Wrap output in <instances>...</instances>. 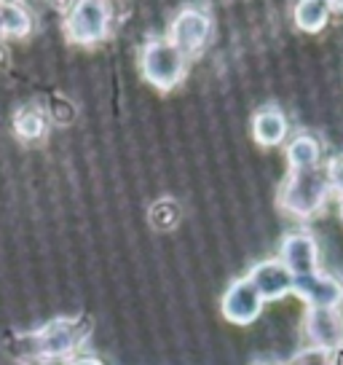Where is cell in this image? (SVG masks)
I'll use <instances>...</instances> for the list:
<instances>
[{
  "label": "cell",
  "instance_id": "52a82bcc",
  "mask_svg": "<svg viewBox=\"0 0 343 365\" xmlns=\"http://www.w3.org/2000/svg\"><path fill=\"white\" fill-rule=\"evenodd\" d=\"M279 261L287 266L292 277H309L317 272L320 263V247L309 231H290L279 245Z\"/></svg>",
  "mask_w": 343,
  "mask_h": 365
},
{
  "label": "cell",
  "instance_id": "7a4b0ae2",
  "mask_svg": "<svg viewBox=\"0 0 343 365\" xmlns=\"http://www.w3.org/2000/svg\"><path fill=\"white\" fill-rule=\"evenodd\" d=\"M139 70H142V78L148 81L153 89L169 94L185 81L188 57L167 38H150L148 43L142 46Z\"/></svg>",
  "mask_w": 343,
  "mask_h": 365
},
{
  "label": "cell",
  "instance_id": "5bb4252c",
  "mask_svg": "<svg viewBox=\"0 0 343 365\" xmlns=\"http://www.w3.org/2000/svg\"><path fill=\"white\" fill-rule=\"evenodd\" d=\"M327 16H330V9L322 0H300L292 11V19L303 33H320L327 24Z\"/></svg>",
  "mask_w": 343,
  "mask_h": 365
},
{
  "label": "cell",
  "instance_id": "3957f363",
  "mask_svg": "<svg viewBox=\"0 0 343 365\" xmlns=\"http://www.w3.org/2000/svg\"><path fill=\"white\" fill-rule=\"evenodd\" d=\"M327 196H330V182L320 167L290 172L285 185L279 188V207L295 217H311L324 207Z\"/></svg>",
  "mask_w": 343,
  "mask_h": 365
},
{
  "label": "cell",
  "instance_id": "9a60e30c",
  "mask_svg": "<svg viewBox=\"0 0 343 365\" xmlns=\"http://www.w3.org/2000/svg\"><path fill=\"white\" fill-rule=\"evenodd\" d=\"M14 132L22 140H41L46 135V115L35 108H24L14 115Z\"/></svg>",
  "mask_w": 343,
  "mask_h": 365
},
{
  "label": "cell",
  "instance_id": "8fae6325",
  "mask_svg": "<svg viewBox=\"0 0 343 365\" xmlns=\"http://www.w3.org/2000/svg\"><path fill=\"white\" fill-rule=\"evenodd\" d=\"M287 115L279 108H263L252 115V137L258 140V145L274 148L287 140Z\"/></svg>",
  "mask_w": 343,
  "mask_h": 365
},
{
  "label": "cell",
  "instance_id": "30bf717a",
  "mask_svg": "<svg viewBox=\"0 0 343 365\" xmlns=\"http://www.w3.org/2000/svg\"><path fill=\"white\" fill-rule=\"evenodd\" d=\"M247 279L255 285L263 301H279V298L290 296L292 285H295V277L287 272V266L279 258H265V261L255 263Z\"/></svg>",
  "mask_w": 343,
  "mask_h": 365
},
{
  "label": "cell",
  "instance_id": "4fadbf2b",
  "mask_svg": "<svg viewBox=\"0 0 343 365\" xmlns=\"http://www.w3.org/2000/svg\"><path fill=\"white\" fill-rule=\"evenodd\" d=\"M320 156H322L320 143H317V137H311V135H297L295 140L287 145V164H290V172L317 170V167H320Z\"/></svg>",
  "mask_w": 343,
  "mask_h": 365
},
{
  "label": "cell",
  "instance_id": "5b68a950",
  "mask_svg": "<svg viewBox=\"0 0 343 365\" xmlns=\"http://www.w3.org/2000/svg\"><path fill=\"white\" fill-rule=\"evenodd\" d=\"M212 30H215V19L206 9H183L174 14L167 41L177 46L185 57H194L209 43Z\"/></svg>",
  "mask_w": 343,
  "mask_h": 365
},
{
  "label": "cell",
  "instance_id": "e0dca14e",
  "mask_svg": "<svg viewBox=\"0 0 343 365\" xmlns=\"http://www.w3.org/2000/svg\"><path fill=\"white\" fill-rule=\"evenodd\" d=\"M287 365H332V354L317 349V346H309V349H300Z\"/></svg>",
  "mask_w": 343,
  "mask_h": 365
},
{
  "label": "cell",
  "instance_id": "8992f818",
  "mask_svg": "<svg viewBox=\"0 0 343 365\" xmlns=\"http://www.w3.org/2000/svg\"><path fill=\"white\" fill-rule=\"evenodd\" d=\"M263 304L265 301L260 298V293L255 290V285H252L250 279L239 277V279H233L226 287V293L220 298V312L233 325H252L255 319L260 317Z\"/></svg>",
  "mask_w": 343,
  "mask_h": 365
},
{
  "label": "cell",
  "instance_id": "7402d4cb",
  "mask_svg": "<svg viewBox=\"0 0 343 365\" xmlns=\"http://www.w3.org/2000/svg\"><path fill=\"white\" fill-rule=\"evenodd\" d=\"M341 217H343V202H341Z\"/></svg>",
  "mask_w": 343,
  "mask_h": 365
},
{
  "label": "cell",
  "instance_id": "ac0fdd59",
  "mask_svg": "<svg viewBox=\"0 0 343 365\" xmlns=\"http://www.w3.org/2000/svg\"><path fill=\"white\" fill-rule=\"evenodd\" d=\"M327 182H330V191L343 196V156H335V159L327 164Z\"/></svg>",
  "mask_w": 343,
  "mask_h": 365
},
{
  "label": "cell",
  "instance_id": "6da1fadb",
  "mask_svg": "<svg viewBox=\"0 0 343 365\" xmlns=\"http://www.w3.org/2000/svg\"><path fill=\"white\" fill-rule=\"evenodd\" d=\"M86 339H89V328L80 319H51L41 331L22 333L16 339V344H19L16 357H22V360H38V363L65 360Z\"/></svg>",
  "mask_w": 343,
  "mask_h": 365
},
{
  "label": "cell",
  "instance_id": "ffe728a7",
  "mask_svg": "<svg viewBox=\"0 0 343 365\" xmlns=\"http://www.w3.org/2000/svg\"><path fill=\"white\" fill-rule=\"evenodd\" d=\"M327 9H330V11H338V14H343V3H327Z\"/></svg>",
  "mask_w": 343,
  "mask_h": 365
},
{
  "label": "cell",
  "instance_id": "9c48e42d",
  "mask_svg": "<svg viewBox=\"0 0 343 365\" xmlns=\"http://www.w3.org/2000/svg\"><path fill=\"white\" fill-rule=\"evenodd\" d=\"M292 293L303 298L309 309H338L343 301V282L332 274L314 272L309 277H297Z\"/></svg>",
  "mask_w": 343,
  "mask_h": 365
},
{
  "label": "cell",
  "instance_id": "7c38bea8",
  "mask_svg": "<svg viewBox=\"0 0 343 365\" xmlns=\"http://www.w3.org/2000/svg\"><path fill=\"white\" fill-rule=\"evenodd\" d=\"M33 33V14L22 3H0V38H27Z\"/></svg>",
  "mask_w": 343,
  "mask_h": 365
},
{
  "label": "cell",
  "instance_id": "277c9868",
  "mask_svg": "<svg viewBox=\"0 0 343 365\" xmlns=\"http://www.w3.org/2000/svg\"><path fill=\"white\" fill-rule=\"evenodd\" d=\"M113 9L102 0H78L65 14V38L75 46H97L110 35Z\"/></svg>",
  "mask_w": 343,
  "mask_h": 365
},
{
  "label": "cell",
  "instance_id": "ba28073f",
  "mask_svg": "<svg viewBox=\"0 0 343 365\" xmlns=\"http://www.w3.org/2000/svg\"><path fill=\"white\" fill-rule=\"evenodd\" d=\"M303 328H306L311 346L330 354L343 349V317L338 309H309Z\"/></svg>",
  "mask_w": 343,
  "mask_h": 365
},
{
  "label": "cell",
  "instance_id": "44dd1931",
  "mask_svg": "<svg viewBox=\"0 0 343 365\" xmlns=\"http://www.w3.org/2000/svg\"><path fill=\"white\" fill-rule=\"evenodd\" d=\"M255 365H276V363H255Z\"/></svg>",
  "mask_w": 343,
  "mask_h": 365
},
{
  "label": "cell",
  "instance_id": "2e32d148",
  "mask_svg": "<svg viewBox=\"0 0 343 365\" xmlns=\"http://www.w3.org/2000/svg\"><path fill=\"white\" fill-rule=\"evenodd\" d=\"M177 217H180V212H177V202H169V199L156 202L153 210H150V220H153L159 228H172L174 223H177Z\"/></svg>",
  "mask_w": 343,
  "mask_h": 365
},
{
  "label": "cell",
  "instance_id": "d6986e66",
  "mask_svg": "<svg viewBox=\"0 0 343 365\" xmlns=\"http://www.w3.org/2000/svg\"><path fill=\"white\" fill-rule=\"evenodd\" d=\"M68 365H105L100 357H94V354H78V357H70Z\"/></svg>",
  "mask_w": 343,
  "mask_h": 365
}]
</instances>
